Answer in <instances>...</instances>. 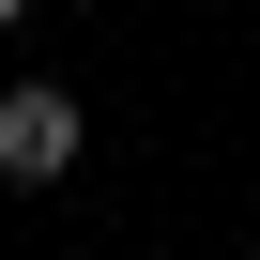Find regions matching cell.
Segmentation results:
<instances>
[{"label":"cell","mask_w":260,"mask_h":260,"mask_svg":"<svg viewBox=\"0 0 260 260\" xmlns=\"http://www.w3.org/2000/svg\"><path fill=\"white\" fill-rule=\"evenodd\" d=\"M0 31H16V0H0Z\"/></svg>","instance_id":"cell-2"},{"label":"cell","mask_w":260,"mask_h":260,"mask_svg":"<svg viewBox=\"0 0 260 260\" xmlns=\"http://www.w3.org/2000/svg\"><path fill=\"white\" fill-rule=\"evenodd\" d=\"M77 138H92V107H77L61 77H16V92H0V184H61Z\"/></svg>","instance_id":"cell-1"}]
</instances>
